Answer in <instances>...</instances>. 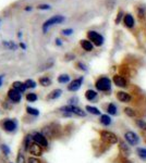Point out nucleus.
<instances>
[{"mask_svg": "<svg viewBox=\"0 0 146 163\" xmlns=\"http://www.w3.org/2000/svg\"><path fill=\"white\" fill-rule=\"evenodd\" d=\"M123 114L129 119H132V120H134V119H137V118H142L141 115V112L138 110L137 108H134V107L132 106H125L123 108Z\"/></svg>", "mask_w": 146, "mask_h": 163, "instance_id": "1a4fd4ad", "label": "nucleus"}, {"mask_svg": "<svg viewBox=\"0 0 146 163\" xmlns=\"http://www.w3.org/2000/svg\"><path fill=\"white\" fill-rule=\"evenodd\" d=\"M135 155L142 162L146 163V147H144V146L135 147Z\"/></svg>", "mask_w": 146, "mask_h": 163, "instance_id": "dca6fc26", "label": "nucleus"}, {"mask_svg": "<svg viewBox=\"0 0 146 163\" xmlns=\"http://www.w3.org/2000/svg\"><path fill=\"white\" fill-rule=\"evenodd\" d=\"M87 37H89V40L93 42V44L97 47H100V46L104 44V37L103 35L97 33L95 30H89L87 33Z\"/></svg>", "mask_w": 146, "mask_h": 163, "instance_id": "9d476101", "label": "nucleus"}, {"mask_svg": "<svg viewBox=\"0 0 146 163\" xmlns=\"http://www.w3.org/2000/svg\"><path fill=\"white\" fill-rule=\"evenodd\" d=\"M31 140H32L31 136H30V135H27V136L25 137V140H24V149H25V150H28L30 147L32 146Z\"/></svg>", "mask_w": 146, "mask_h": 163, "instance_id": "c85d7f7f", "label": "nucleus"}, {"mask_svg": "<svg viewBox=\"0 0 146 163\" xmlns=\"http://www.w3.org/2000/svg\"><path fill=\"white\" fill-rule=\"evenodd\" d=\"M28 10H32V7H31V6H27V7L25 8V11H28Z\"/></svg>", "mask_w": 146, "mask_h": 163, "instance_id": "49530a36", "label": "nucleus"}, {"mask_svg": "<svg viewBox=\"0 0 146 163\" xmlns=\"http://www.w3.org/2000/svg\"><path fill=\"white\" fill-rule=\"evenodd\" d=\"M18 37H19V38L22 37V33H21V32H19V34H18Z\"/></svg>", "mask_w": 146, "mask_h": 163, "instance_id": "de8ad7c7", "label": "nucleus"}, {"mask_svg": "<svg viewBox=\"0 0 146 163\" xmlns=\"http://www.w3.org/2000/svg\"><path fill=\"white\" fill-rule=\"evenodd\" d=\"M39 84H40L42 86H44V87H47V86H50V85H51V80H50L49 77H47V76L40 77V78H39Z\"/></svg>", "mask_w": 146, "mask_h": 163, "instance_id": "a878e982", "label": "nucleus"}, {"mask_svg": "<svg viewBox=\"0 0 146 163\" xmlns=\"http://www.w3.org/2000/svg\"><path fill=\"white\" fill-rule=\"evenodd\" d=\"M118 148H119V152L122 159H128V158H130L132 156V147L121 138H120L119 143H118Z\"/></svg>", "mask_w": 146, "mask_h": 163, "instance_id": "423d86ee", "label": "nucleus"}, {"mask_svg": "<svg viewBox=\"0 0 146 163\" xmlns=\"http://www.w3.org/2000/svg\"><path fill=\"white\" fill-rule=\"evenodd\" d=\"M137 13H138V18H140V19H142L143 16L145 15V10H144L143 8H138V9H137Z\"/></svg>", "mask_w": 146, "mask_h": 163, "instance_id": "ea45409f", "label": "nucleus"}, {"mask_svg": "<svg viewBox=\"0 0 146 163\" xmlns=\"http://www.w3.org/2000/svg\"><path fill=\"white\" fill-rule=\"evenodd\" d=\"M1 150H2L4 155H6V156H9V155H10V148H9L7 145H2V146H1Z\"/></svg>", "mask_w": 146, "mask_h": 163, "instance_id": "f704fd0d", "label": "nucleus"}, {"mask_svg": "<svg viewBox=\"0 0 146 163\" xmlns=\"http://www.w3.org/2000/svg\"><path fill=\"white\" fill-rule=\"evenodd\" d=\"M26 100L28 102H35L37 100V95L34 94V92H30L26 95Z\"/></svg>", "mask_w": 146, "mask_h": 163, "instance_id": "cd10ccee", "label": "nucleus"}, {"mask_svg": "<svg viewBox=\"0 0 146 163\" xmlns=\"http://www.w3.org/2000/svg\"><path fill=\"white\" fill-rule=\"evenodd\" d=\"M64 22V16L62 15H55L52 18H50L46 21V22L43 24V32L47 33V30L50 26H52L55 24H60V23Z\"/></svg>", "mask_w": 146, "mask_h": 163, "instance_id": "0eeeda50", "label": "nucleus"}, {"mask_svg": "<svg viewBox=\"0 0 146 163\" xmlns=\"http://www.w3.org/2000/svg\"><path fill=\"white\" fill-rule=\"evenodd\" d=\"M123 23H124V26L128 27V28H132V27H134V18L132 16V14L130 13H127V14H124L123 16Z\"/></svg>", "mask_w": 146, "mask_h": 163, "instance_id": "6ab92c4d", "label": "nucleus"}, {"mask_svg": "<svg viewBox=\"0 0 146 163\" xmlns=\"http://www.w3.org/2000/svg\"><path fill=\"white\" fill-rule=\"evenodd\" d=\"M133 124L135 125L136 128H138L141 132L146 135V120L143 118H137L133 120Z\"/></svg>", "mask_w": 146, "mask_h": 163, "instance_id": "4468645a", "label": "nucleus"}, {"mask_svg": "<svg viewBox=\"0 0 146 163\" xmlns=\"http://www.w3.org/2000/svg\"><path fill=\"white\" fill-rule=\"evenodd\" d=\"M26 111L28 114H32V115H35V116L39 114V111L37 110V109H34V108H31V107H27Z\"/></svg>", "mask_w": 146, "mask_h": 163, "instance_id": "7c9ffc66", "label": "nucleus"}, {"mask_svg": "<svg viewBox=\"0 0 146 163\" xmlns=\"http://www.w3.org/2000/svg\"><path fill=\"white\" fill-rule=\"evenodd\" d=\"M81 47L85 50V51H87V52H91V51H93V49H94L93 42H91V40H87V39L81 40Z\"/></svg>", "mask_w": 146, "mask_h": 163, "instance_id": "4be33fe9", "label": "nucleus"}, {"mask_svg": "<svg viewBox=\"0 0 146 163\" xmlns=\"http://www.w3.org/2000/svg\"><path fill=\"white\" fill-rule=\"evenodd\" d=\"M112 83L120 89H127L129 87V80L121 74H115L112 76Z\"/></svg>", "mask_w": 146, "mask_h": 163, "instance_id": "6e6552de", "label": "nucleus"}, {"mask_svg": "<svg viewBox=\"0 0 146 163\" xmlns=\"http://www.w3.org/2000/svg\"><path fill=\"white\" fill-rule=\"evenodd\" d=\"M4 128L7 132H13L16 128V123L14 121H11V120H7L4 122Z\"/></svg>", "mask_w": 146, "mask_h": 163, "instance_id": "412c9836", "label": "nucleus"}, {"mask_svg": "<svg viewBox=\"0 0 146 163\" xmlns=\"http://www.w3.org/2000/svg\"><path fill=\"white\" fill-rule=\"evenodd\" d=\"M4 75H0V87H1V85H2V82H4Z\"/></svg>", "mask_w": 146, "mask_h": 163, "instance_id": "a18cd8bd", "label": "nucleus"}, {"mask_svg": "<svg viewBox=\"0 0 146 163\" xmlns=\"http://www.w3.org/2000/svg\"><path fill=\"white\" fill-rule=\"evenodd\" d=\"M84 96L87 101L93 102V101H95V100L98 98V91L94 90V89H87V90L85 91Z\"/></svg>", "mask_w": 146, "mask_h": 163, "instance_id": "a211bd4d", "label": "nucleus"}, {"mask_svg": "<svg viewBox=\"0 0 146 163\" xmlns=\"http://www.w3.org/2000/svg\"><path fill=\"white\" fill-rule=\"evenodd\" d=\"M33 140H34V143L38 144L40 147H43V148H46L47 146H48V141H47L45 135H43L40 133L35 134L34 136H33Z\"/></svg>", "mask_w": 146, "mask_h": 163, "instance_id": "ddd939ff", "label": "nucleus"}, {"mask_svg": "<svg viewBox=\"0 0 146 163\" xmlns=\"http://www.w3.org/2000/svg\"><path fill=\"white\" fill-rule=\"evenodd\" d=\"M72 33H73L72 28H67V30H61V34L64 35V36H70V35H72Z\"/></svg>", "mask_w": 146, "mask_h": 163, "instance_id": "e433bc0d", "label": "nucleus"}, {"mask_svg": "<svg viewBox=\"0 0 146 163\" xmlns=\"http://www.w3.org/2000/svg\"><path fill=\"white\" fill-rule=\"evenodd\" d=\"M20 47H21V48H22V49H26V45H25V44H24V42H21V44H20Z\"/></svg>", "mask_w": 146, "mask_h": 163, "instance_id": "c03bdc74", "label": "nucleus"}, {"mask_svg": "<svg viewBox=\"0 0 146 163\" xmlns=\"http://www.w3.org/2000/svg\"><path fill=\"white\" fill-rule=\"evenodd\" d=\"M144 143H145V145H146V138H145V139H144Z\"/></svg>", "mask_w": 146, "mask_h": 163, "instance_id": "09e8293b", "label": "nucleus"}, {"mask_svg": "<svg viewBox=\"0 0 146 163\" xmlns=\"http://www.w3.org/2000/svg\"><path fill=\"white\" fill-rule=\"evenodd\" d=\"M77 102H79V98L77 96H73L68 100V104H71V106H77Z\"/></svg>", "mask_w": 146, "mask_h": 163, "instance_id": "2f4dec72", "label": "nucleus"}, {"mask_svg": "<svg viewBox=\"0 0 146 163\" xmlns=\"http://www.w3.org/2000/svg\"><path fill=\"white\" fill-rule=\"evenodd\" d=\"M77 68H79V70L84 71V72H87V66H86L84 63H82V62H77Z\"/></svg>", "mask_w": 146, "mask_h": 163, "instance_id": "72a5a7b5", "label": "nucleus"}, {"mask_svg": "<svg viewBox=\"0 0 146 163\" xmlns=\"http://www.w3.org/2000/svg\"><path fill=\"white\" fill-rule=\"evenodd\" d=\"M116 98L117 100L121 103H124V104H128V106H130L131 103H133V95L131 94L130 91H127V90H118L116 92Z\"/></svg>", "mask_w": 146, "mask_h": 163, "instance_id": "39448f33", "label": "nucleus"}, {"mask_svg": "<svg viewBox=\"0 0 146 163\" xmlns=\"http://www.w3.org/2000/svg\"><path fill=\"white\" fill-rule=\"evenodd\" d=\"M56 45H57V46H62V40L60 39V38H57V39H56Z\"/></svg>", "mask_w": 146, "mask_h": 163, "instance_id": "37998d69", "label": "nucleus"}, {"mask_svg": "<svg viewBox=\"0 0 146 163\" xmlns=\"http://www.w3.org/2000/svg\"><path fill=\"white\" fill-rule=\"evenodd\" d=\"M16 163H25V159H24V156L22 153H19V155H18Z\"/></svg>", "mask_w": 146, "mask_h": 163, "instance_id": "4c0bfd02", "label": "nucleus"}, {"mask_svg": "<svg viewBox=\"0 0 146 163\" xmlns=\"http://www.w3.org/2000/svg\"><path fill=\"white\" fill-rule=\"evenodd\" d=\"M99 123L105 127H109V126L112 125L113 120H112V116H110L109 114H101L99 116Z\"/></svg>", "mask_w": 146, "mask_h": 163, "instance_id": "2eb2a0df", "label": "nucleus"}, {"mask_svg": "<svg viewBox=\"0 0 146 163\" xmlns=\"http://www.w3.org/2000/svg\"><path fill=\"white\" fill-rule=\"evenodd\" d=\"M121 163H133L132 160H130V158H128V159H122L121 160Z\"/></svg>", "mask_w": 146, "mask_h": 163, "instance_id": "79ce46f5", "label": "nucleus"}, {"mask_svg": "<svg viewBox=\"0 0 146 163\" xmlns=\"http://www.w3.org/2000/svg\"><path fill=\"white\" fill-rule=\"evenodd\" d=\"M59 111H61L62 113L74 114V115H77V116H80V118H85V116H86V111L82 110L81 108H79L77 106H71V104L63 106L59 109Z\"/></svg>", "mask_w": 146, "mask_h": 163, "instance_id": "20e7f679", "label": "nucleus"}, {"mask_svg": "<svg viewBox=\"0 0 146 163\" xmlns=\"http://www.w3.org/2000/svg\"><path fill=\"white\" fill-rule=\"evenodd\" d=\"M61 94H62L61 89H55V90H52L49 95L47 96V99H48V100H55V99L59 98V97L61 96Z\"/></svg>", "mask_w": 146, "mask_h": 163, "instance_id": "393cba45", "label": "nucleus"}, {"mask_svg": "<svg viewBox=\"0 0 146 163\" xmlns=\"http://www.w3.org/2000/svg\"><path fill=\"white\" fill-rule=\"evenodd\" d=\"M12 87H13V89L19 91V92H24L27 88L25 83H22V82H14L12 84Z\"/></svg>", "mask_w": 146, "mask_h": 163, "instance_id": "b1692460", "label": "nucleus"}, {"mask_svg": "<svg viewBox=\"0 0 146 163\" xmlns=\"http://www.w3.org/2000/svg\"><path fill=\"white\" fill-rule=\"evenodd\" d=\"M122 139L127 144H129L131 147H137L141 145L142 138L140 136V134H137L136 132L132 131V129H125L122 134Z\"/></svg>", "mask_w": 146, "mask_h": 163, "instance_id": "f257e3e1", "label": "nucleus"}, {"mask_svg": "<svg viewBox=\"0 0 146 163\" xmlns=\"http://www.w3.org/2000/svg\"><path fill=\"white\" fill-rule=\"evenodd\" d=\"M28 163H40V161H39L38 159H36V158H30L28 159Z\"/></svg>", "mask_w": 146, "mask_h": 163, "instance_id": "a19ab883", "label": "nucleus"}, {"mask_svg": "<svg viewBox=\"0 0 146 163\" xmlns=\"http://www.w3.org/2000/svg\"><path fill=\"white\" fill-rule=\"evenodd\" d=\"M85 111L87 112V113L92 114V115H97V116H100L101 115V111L96 108V107H93V106H86L85 107Z\"/></svg>", "mask_w": 146, "mask_h": 163, "instance_id": "5701e85b", "label": "nucleus"}, {"mask_svg": "<svg viewBox=\"0 0 146 163\" xmlns=\"http://www.w3.org/2000/svg\"><path fill=\"white\" fill-rule=\"evenodd\" d=\"M58 82L60 84H67L70 82V76L68 74H62L58 77Z\"/></svg>", "mask_w": 146, "mask_h": 163, "instance_id": "bb28decb", "label": "nucleus"}, {"mask_svg": "<svg viewBox=\"0 0 146 163\" xmlns=\"http://www.w3.org/2000/svg\"><path fill=\"white\" fill-rule=\"evenodd\" d=\"M106 112L110 116H118L120 114L119 107L116 102H108L107 106H106Z\"/></svg>", "mask_w": 146, "mask_h": 163, "instance_id": "f8f14e48", "label": "nucleus"}, {"mask_svg": "<svg viewBox=\"0 0 146 163\" xmlns=\"http://www.w3.org/2000/svg\"><path fill=\"white\" fill-rule=\"evenodd\" d=\"M123 18V12L120 10L119 12H118V15H117V18H116V24H119L120 22H121V20H122Z\"/></svg>", "mask_w": 146, "mask_h": 163, "instance_id": "c9c22d12", "label": "nucleus"}, {"mask_svg": "<svg viewBox=\"0 0 146 163\" xmlns=\"http://www.w3.org/2000/svg\"><path fill=\"white\" fill-rule=\"evenodd\" d=\"M8 96L9 98L11 99L12 101H14V102H19L21 100V92H19L16 89H10L8 92Z\"/></svg>", "mask_w": 146, "mask_h": 163, "instance_id": "aec40b11", "label": "nucleus"}, {"mask_svg": "<svg viewBox=\"0 0 146 163\" xmlns=\"http://www.w3.org/2000/svg\"><path fill=\"white\" fill-rule=\"evenodd\" d=\"M25 85L27 88H35L36 87V83L33 80H25Z\"/></svg>", "mask_w": 146, "mask_h": 163, "instance_id": "473e14b6", "label": "nucleus"}, {"mask_svg": "<svg viewBox=\"0 0 146 163\" xmlns=\"http://www.w3.org/2000/svg\"><path fill=\"white\" fill-rule=\"evenodd\" d=\"M42 148L43 147H40L38 144L34 143V144H32V146L30 147L28 151H30V153L33 155V156L39 157V156H42V153H43V149Z\"/></svg>", "mask_w": 146, "mask_h": 163, "instance_id": "f3484780", "label": "nucleus"}, {"mask_svg": "<svg viewBox=\"0 0 146 163\" xmlns=\"http://www.w3.org/2000/svg\"><path fill=\"white\" fill-rule=\"evenodd\" d=\"M99 137L101 141L104 144L108 145V146H113V145H118L120 138L119 136L116 133L111 132V131H108V129H103L99 132Z\"/></svg>", "mask_w": 146, "mask_h": 163, "instance_id": "f03ea898", "label": "nucleus"}, {"mask_svg": "<svg viewBox=\"0 0 146 163\" xmlns=\"http://www.w3.org/2000/svg\"><path fill=\"white\" fill-rule=\"evenodd\" d=\"M95 88L100 92H110L112 88V80L107 76H100L95 82Z\"/></svg>", "mask_w": 146, "mask_h": 163, "instance_id": "7ed1b4c3", "label": "nucleus"}, {"mask_svg": "<svg viewBox=\"0 0 146 163\" xmlns=\"http://www.w3.org/2000/svg\"><path fill=\"white\" fill-rule=\"evenodd\" d=\"M83 80H84V77L83 76H80L79 78H75V80H73L71 83L68 85V90L69 91H73V92H75L77 91L80 88H81L82 84H83Z\"/></svg>", "mask_w": 146, "mask_h": 163, "instance_id": "9b49d317", "label": "nucleus"}, {"mask_svg": "<svg viewBox=\"0 0 146 163\" xmlns=\"http://www.w3.org/2000/svg\"><path fill=\"white\" fill-rule=\"evenodd\" d=\"M4 46L6 48H8V49H12V50H16V45L14 42H8V40H6L4 42Z\"/></svg>", "mask_w": 146, "mask_h": 163, "instance_id": "c756f323", "label": "nucleus"}, {"mask_svg": "<svg viewBox=\"0 0 146 163\" xmlns=\"http://www.w3.org/2000/svg\"><path fill=\"white\" fill-rule=\"evenodd\" d=\"M37 9H39V10H49L50 6L49 4H38Z\"/></svg>", "mask_w": 146, "mask_h": 163, "instance_id": "58836bf2", "label": "nucleus"}]
</instances>
